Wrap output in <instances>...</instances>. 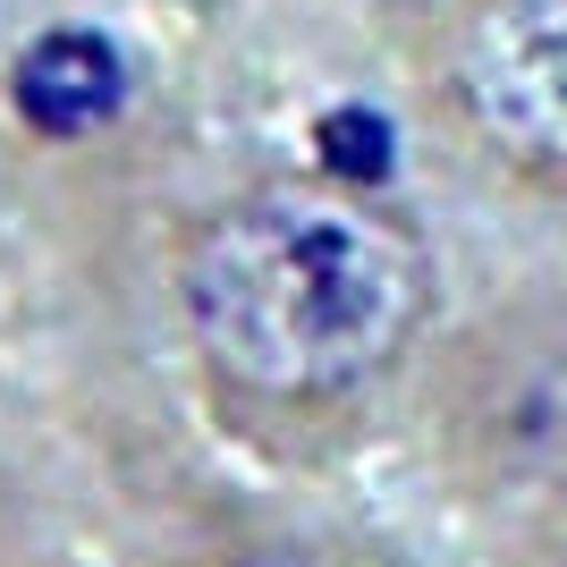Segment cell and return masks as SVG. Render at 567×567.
<instances>
[{
    "label": "cell",
    "instance_id": "obj_4",
    "mask_svg": "<svg viewBox=\"0 0 567 567\" xmlns=\"http://www.w3.org/2000/svg\"><path fill=\"white\" fill-rule=\"evenodd\" d=\"M169 567H313V559L288 543H262V534H229V543H187Z\"/></svg>",
    "mask_w": 567,
    "mask_h": 567
},
{
    "label": "cell",
    "instance_id": "obj_1",
    "mask_svg": "<svg viewBox=\"0 0 567 567\" xmlns=\"http://www.w3.org/2000/svg\"><path fill=\"white\" fill-rule=\"evenodd\" d=\"M162 297L220 441L262 466H331L424 364L441 255L399 187L271 169L178 220Z\"/></svg>",
    "mask_w": 567,
    "mask_h": 567
},
{
    "label": "cell",
    "instance_id": "obj_3",
    "mask_svg": "<svg viewBox=\"0 0 567 567\" xmlns=\"http://www.w3.org/2000/svg\"><path fill=\"white\" fill-rule=\"evenodd\" d=\"M432 424L450 483L492 499H567V297L483 313L441 364Z\"/></svg>",
    "mask_w": 567,
    "mask_h": 567
},
{
    "label": "cell",
    "instance_id": "obj_2",
    "mask_svg": "<svg viewBox=\"0 0 567 567\" xmlns=\"http://www.w3.org/2000/svg\"><path fill=\"white\" fill-rule=\"evenodd\" d=\"M424 94L499 187L567 204V0H457Z\"/></svg>",
    "mask_w": 567,
    "mask_h": 567
}]
</instances>
